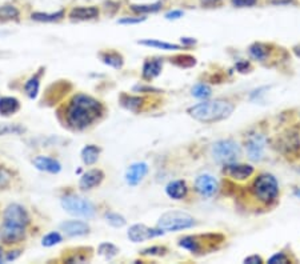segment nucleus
Listing matches in <instances>:
<instances>
[{
	"mask_svg": "<svg viewBox=\"0 0 300 264\" xmlns=\"http://www.w3.org/2000/svg\"><path fill=\"white\" fill-rule=\"evenodd\" d=\"M163 233H164V231L160 228H150L144 224H134L128 229V238H130L131 242L140 243L148 240V239L161 236Z\"/></svg>",
	"mask_w": 300,
	"mask_h": 264,
	"instance_id": "6e6552de",
	"label": "nucleus"
},
{
	"mask_svg": "<svg viewBox=\"0 0 300 264\" xmlns=\"http://www.w3.org/2000/svg\"><path fill=\"white\" fill-rule=\"evenodd\" d=\"M223 0H200V3L201 5H204V7H215V5H219L222 3Z\"/></svg>",
	"mask_w": 300,
	"mask_h": 264,
	"instance_id": "c03bdc74",
	"label": "nucleus"
},
{
	"mask_svg": "<svg viewBox=\"0 0 300 264\" xmlns=\"http://www.w3.org/2000/svg\"><path fill=\"white\" fill-rule=\"evenodd\" d=\"M61 242V236L59 232H50L48 235H46L42 240V244L44 247H52L55 244H59Z\"/></svg>",
	"mask_w": 300,
	"mask_h": 264,
	"instance_id": "f704fd0d",
	"label": "nucleus"
},
{
	"mask_svg": "<svg viewBox=\"0 0 300 264\" xmlns=\"http://www.w3.org/2000/svg\"><path fill=\"white\" fill-rule=\"evenodd\" d=\"M161 5H163L161 1H156L152 4H132L131 11L135 13H152L157 12L161 8Z\"/></svg>",
	"mask_w": 300,
	"mask_h": 264,
	"instance_id": "cd10ccee",
	"label": "nucleus"
},
{
	"mask_svg": "<svg viewBox=\"0 0 300 264\" xmlns=\"http://www.w3.org/2000/svg\"><path fill=\"white\" fill-rule=\"evenodd\" d=\"M182 44H184V45H194V44H196V40L192 39V38H182Z\"/></svg>",
	"mask_w": 300,
	"mask_h": 264,
	"instance_id": "09e8293b",
	"label": "nucleus"
},
{
	"mask_svg": "<svg viewBox=\"0 0 300 264\" xmlns=\"http://www.w3.org/2000/svg\"><path fill=\"white\" fill-rule=\"evenodd\" d=\"M3 262H5V260H4V256H3V248L0 247V263H3Z\"/></svg>",
	"mask_w": 300,
	"mask_h": 264,
	"instance_id": "3c124183",
	"label": "nucleus"
},
{
	"mask_svg": "<svg viewBox=\"0 0 300 264\" xmlns=\"http://www.w3.org/2000/svg\"><path fill=\"white\" fill-rule=\"evenodd\" d=\"M20 110V103L16 97L3 96L0 97V115L1 116H11Z\"/></svg>",
	"mask_w": 300,
	"mask_h": 264,
	"instance_id": "6ab92c4d",
	"label": "nucleus"
},
{
	"mask_svg": "<svg viewBox=\"0 0 300 264\" xmlns=\"http://www.w3.org/2000/svg\"><path fill=\"white\" fill-rule=\"evenodd\" d=\"M61 207L72 216L79 218H94L95 216V206L86 198L78 195H65L61 198Z\"/></svg>",
	"mask_w": 300,
	"mask_h": 264,
	"instance_id": "423d86ee",
	"label": "nucleus"
},
{
	"mask_svg": "<svg viewBox=\"0 0 300 264\" xmlns=\"http://www.w3.org/2000/svg\"><path fill=\"white\" fill-rule=\"evenodd\" d=\"M295 196L300 198V189H296V191H295Z\"/></svg>",
	"mask_w": 300,
	"mask_h": 264,
	"instance_id": "603ef678",
	"label": "nucleus"
},
{
	"mask_svg": "<svg viewBox=\"0 0 300 264\" xmlns=\"http://www.w3.org/2000/svg\"><path fill=\"white\" fill-rule=\"evenodd\" d=\"M134 89H135V91H147V92H151V91H156V92H159V89H156V88L143 87V86H136V87H134Z\"/></svg>",
	"mask_w": 300,
	"mask_h": 264,
	"instance_id": "49530a36",
	"label": "nucleus"
},
{
	"mask_svg": "<svg viewBox=\"0 0 300 264\" xmlns=\"http://www.w3.org/2000/svg\"><path fill=\"white\" fill-rule=\"evenodd\" d=\"M142 45H147V47H153V48L164 49V51H174V49H180V45L172 43H165V42H160V40L155 39H146L138 42Z\"/></svg>",
	"mask_w": 300,
	"mask_h": 264,
	"instance_id": "bb28decb",
	"label": "nucleus"
},
{
	"mask_svg": "<svg viewBox=\"0 0 300 264\" xmlns=\"http://www.w3.org/2000/svg\"><path fill=\"white\" fill-rule=\"evenodd\" d=\"M119 8H120V4H119V3H115V1H105L104 3L105 12H107L108 9H111V11H109V15H112V13L116 12Z\"/></svg>",
	"mask_w": 300,
	"mask_h": 264,
	"instance_id": "79ce46f5",
	"label": "nucleus"
},
{
	"mask_svg": "<svg viewBox=\"0 0 300 264\" xmlns=\"http://www.w3.org/2000/svg\"><path fill=\"white\" fill-rule=\"evenodd\" d=\"M32 163L39 171L48 172V174H57L61 170L60 163L56 159L50 158V156H38V158L34 159Z\"/></svg>",
	"mask_w": 300,
	"mask_h": 264,
	"instance_id": "2eb2a0df",
	"label": "nucleus"
},
{
	"mask_svg": "<svg viewBox=\"0 0 300 264\" xmlns=\"http://www.w3.org/2000/svg\"><path fill=\"white\" fill-rule=\"evenodd\" d=\"M19 9L12 4L0 5V22H8V20H18Z\"/></svg>",
	"mask_w": 300,
	"mask_h": 264,
	"instance_id": "a878e982",
	"label": "nucleus"
},
{
	"mask_svg": "<svg viewBox=\"0 0 300 264\" xmlns=\"http://www.w3.org/2000/svg\"><path fill=\"white\" fill-rule=\"evenodd\" d=\"M271 3L275 5H283V4H290L292 3V0H271Z\"/></svg>",
	"mask_w": 300,
	"mask_h": 264,
	"instance_id": "8fccbe9b",
	"label": "nucleus"
},
{
	"mask_svg": "<svg viewBox=\"0 0 300 264\" xmlns=\"http://www.w3.org/2000/svg\"><path fill=\"white\" fill-rule=\"evenodd\" d=\"M59 228L67 235V236H83V235H87L90 232V225L84 221L80 220H70V221H64L59 225Z\"/></svg>",
	"mask_w": 300,
	"mask_h": 264,
	"instance_id": "f8f14e48",
	"label": "nucleus"
},
{
	"mask_svg": "<svg viewBox=\"0 0 300 264\" xmlns=\"http://www.w3.org/2000/svg\"><path fill=\"white\" fill-rule=\"evenodd\" d=\"M103 179H104V172L101 170H91V171L86 172L80 177L79 187L84 189V191L86 189H92L94 187H98L103 181Z\"/></svg>",
	"mask_w": 300,
	"mask_h": 264,
	"instance_id": "4468645a",
	"label": "nucleus"
},
{
	"mask_svg": "<svg viewBox=\"0 0 300 264\" xmlns=\"http://www.w3.org/2000/svg\"><path fill=\"white\" fill-rule=\"evenodd\" d=\"M195 225V219L187 212L170 211L160 216L157 221V228L163 231H182V229L191 228Z\"/></svg>",
	"mask_w": 300,
	"mask_h": 264,
	"instance_id": "39448f33",
	"label": "nucleus"
},
{
	"mask_svg": "<svg viewBox=\"0 0 300 264\" xmlns=\"http://www.w3.org/2000/svg\"><path fill=\"white\" fill-rule=\"evenodd\" d=\"M43 74V70H40V72H38L36 75L31 76L30 79L27 80V83L24 84V91H26L27 96L30 99H35L39 93V88H40V76Z\"/></svg>",
	"mask_w": 300,
	"mask_h": 264,
	"instance_id": "412c9836",
	"label": "nucleus"
},
{
	"mask_svg": "<svg viewBox=\"0 0 300 264\" xmlns=\"http://www.w3.org/2000/svg\"><path fill=\"white\" fill-rule=\"evenodd\" d=\"M265 137L260 133H255L252 136L250 137L247 140V152H248V158L253 160V162H257L263 158L264 155V148H265Z\"/></svg>",
	"mask_w": 300,
	"mask_h": 264,
	"instance_id": "9b49d317",
	"label": "nucleus"
},
{
	"mask_svg": "<svg viewBox=\"0 0 300 264\" xmlns=\"http://www.w3.org/2000/svg\"><path fill=\"white\" fill-rule=\"evenodd\" d=\"M99 16V8L95 5L88 7H75L71 9L70 18L72 20H92Z\"/></svg>",
	"mask_w": 300,
	"mask_h": 264,
	"instance_id": "dca6fc26",
	"label": "nucleus"
},
{
	"mask_svg": "<svg viewBox=\"0 0 300 264\" xmlns=\"http://www.w3.org/2000/svg\"><path fill=\"white\" fill-rule=\"evenodd\" d=\"M192 95L198 99H208L212 95V91H211V87L207 84L199 83L192 88Z\"/></svg>",
	"mask_w": 300,
	"mask_h": 264,
	"instance_id": "473e14b6",
	"label": "nucleus"
},
{
	"mask_svg": "<svg viewBox=\"0 0 300 264\" xmlns=\"http://www.w3.org/2000/svg\"><path fill=\"white\" fill-rule=\"evenodd\" d=\"M164 252H165L164 247L155 246V247H150V248H146V250H143V251H142V255H144V256H153V255L161 256V255H164Z\"/></svg>",
	"mask_w": 300,
	"mask_h": 264,
	"instance_id": "e433bc0d",
	"label": "nucleus"
},
{
	"mask_svg": "<svg viewBox=\"0 0 300 264\" xmlns=\"http://www.w3.org/2000/svg\"><path fill=\"white\" fill-rule=\"evenodd\" d=\"M99 155H100L99 147H96V145L94 144H90L83 148L80 156H82L83 163L87 164V166H91V164H95L96 162H98Z\"/></svg>",
	"mask_w": 300,
	"mask_h": 264,
	"instance_id": "5701e85b",
	"label": "nucleus"
},
{
	"mask_svg": "<svg viewBox=\"0 0 300 264\" xmlns=\"http://www.w3.org/2000/svg\"><path fill=\"white\" fill-rule=\"evenodd\" d=\"M11 183V174L5 168L0 167V189L7 188Z\"/></svg>",
	"mask_w": 300,
	"mask_h": 264,
	"instance_id": "c9c22d12",
	"label": "nucleus"
},
{
	"mask_svg": "<svg viewBox=\"0 0 300 264\" xmlns=\"http://www.w3.org/2000/svg\"><path fill=\"white\" fill-rule=\"evenodd\" d=\"M234 112V104L227 100H211L199 103L188 108V114L194 119L203 123H215L230 118Z\"/></svg>",
	"mask_w": 300,
	"mask_h": 264,
	"instance_id": "7ed1b4c3",
	"label": "nucleus"
},
{
	"mask_svg": "<svg viewBox=\"0 0 300 264\" xmlns=\"http://www.w3.org/2000/svg\"><path fill=\"white\" fill-rule=\"evenodd\" d=\"M104 219L107 220V223L111 224L115 228H120L123 225L126 224V219H124V216L119 215L116 212H108V214H105Z\"/></svg>",
	"mask_w": 300,
	"mask_h": 264,
	"instance_id": "72a5a7b5",
	"label": "nucleus"
},
{
	"mask_svg": "<svg viewBox=\"0 0 300 264\" xmlns=\"http://www.w3.org/2000/svg\"><path fill=\"white\" fill-rule=\"evenodd\" d=\"M224 174L228 177L234 179V180H246L248 177H251L253 174L252 166L248 164H238V163H230L224 164Z\"/></svg>",
	"mask_w": 300,
	"mask_h": 264,
	"instance_id": "9d476101",
	"label": "nucleus"
},
{
	"mask_svg": "<svg viewBox=\"0 0 300 264\" xmlns=\"http://www.w3.org/2000/svg\"><path fill=\"white\" fill-rule=\"evenodd\" d=\"M99 57L101 62L107 66L112 67L115 70H120L124 64V59L119 52L115 51H107V52H100Z\"/></svg>",
	"mask_w": 300,
	"mask_h": 264,
	"instance_id": "aec40b11",
	"label": "nucleus"
},
{
	"mask_svg": "<svg viewBox=\"0 0 300 264\" xmlns=\"http://www.w3.org/2000/svg\"><path fill=\"white\" fill-rule=\"evenodd\" d=\"M257 0H231V4L238 8H244V7H253L256 4Z\"/></svg>",
	"mask_w": 300,
	"mask_h": 264,
	"instance_id": "4c0bfd02",
	"label": "nucleus"
},
{
	"mask_svg": "<svg viewBox=\"0 0 300 264\" xmlns=\"http://www.w3.org/2000/svg\"><path fill=\"white\" fill-rule=\"evenodd\" d=\"M30 223V216L26 208L20 204H9L3 214V224L0 225V239L5 244L22 242L26 235V227Z\"/></svg>",
	"mask_w": 300,
	"mask_h": 264,
	"instance_id": "f03ea898",
	"label": "nucleus"
},
{
	"mask_svg": "<svg viewBox=\"0 0 300 264\" xmlns=\"http://www.w3.org/2000/svg\"><path fill=\"white\" fill-rule=\"evenodd\" d=\"M63 16H64V11H63V9L52 13H44V12L31 13V19H32V20H35V22H42V23L57 22V20H60Z\"/></svg>",
	"mask_w": 300,
	"mask_h": 264,
	"instance_id": "b1692460",
	"label": "nucleus"
},
{
	"mask_svg": "<svg viewBox=\"0 0 300 264\" xmlns=\"http://www.w3.org/2000/svg\"><path fill=\"white\" fill-rule=\"evenodd\" d=\"M252 194L259 202L264 204H270L278 198L279 184L278 180L270 174H261L253 180L252 183Z\"/></svg>",
	"mask_w": 300,
	"mask_h": 264,
	"instance_id": "20e7f679",
	"label": "nucleus"
},
{
	"mask_svg": "<svg viewBox=\"0 0 300 264\" xmlns=\"http://www.w3.org/2000/svg\"><path fill=\"white\" fill-rule=\"evenodd\" d=\"M248 67H250V64H248L247 62H239L236 64V68H238L240 72H246V71L248 70Z\"/></svg>",
	"mask_w": 300,
	"mask_h": 264,
	"instance_id": "de8ad7c7",
	"label": "nucleus"
},
{
	"mask_svg": "<svg viewBox=\"0 0 300 264\" xmlns=\"http://www.w3.org/2000/svg\"><path fill=\"white\" fill-rule=\"evenodd\" d=\"M161 68H163V60L161 59H150L143 64L142 76L144 80H152L156 76L160 75Z\"/></svg>",
	"mask_w": 300,
	"mask_h": 264,
	"instance_id": "f3484780",
	"label": "nucleus"
},
{
	"mask_svg": "<svg viewBox=\"0 0 300 264\" xmlns=\"http://www.w3.org/2000/svg\"><path fill=\"white\" fill-rule=\"evenodd\" d=\"M244 263L259 264V263H263V259H261L260 256L252 255V256H248V258H246V259H244Z\"/></svg>",
	"mask_w": 300,
	"mask_h": 264,
	"instance_id": "37998d69",
	"label": "nucleus"
},
{
	"mask_svg": "<svg viewBox=\"0 0 300 264\" xmlns=\"http://www.w3.org/2000/svg\"><path fill=\"white\" fill-rule=\"evenodd\" d=\"M103 114V106L95 97L76 93L65 108V122L74 130L82 131L92 126Z\"/></svg>",
	"mask_w": 300,
	"mask_h": 264,
	"instance_id": "f257e3e1",
	"label": "nucleus"
},
{
	"mask_svg": "<svg viewBox=\"0 0 300 264\" xmlns=\"http://www.w3.org/2000/svg\"><path fill=\"white\" fill-rule=\"evenodd\" d=\"M24 131H26V128L20 124H0V136H3V135H22Z\"/></svg>",
	"mask_w": 300,
	"mask_h": 264,
	"instance_id": "c85d7f7f",
	"label": "nucleus"
},
{
	"mask_svg": "<svg viewBox=\"0 0 300 264\" xmlns=\"http://www.w3.org/2000/svg\"><path fill=\"white\" fill-rule=\"evenodd\" d=\"M165 192L170 196L171 199L175 200H182L187 196L188 187L186 184V181L183 180H174L167 184L165 187Z\"/></svg>",
	"mask_w": 300,
	"mask_h": 264,
	"instance_id": "a211bd4d",
	"label": "nucleus"
},
{
	"mask_svg": "<svg viewBox=\"0 0 300 264\" xmlns=\"http://www.w3.org/2000/svg\"><path fill=\"white\" fill-rule=\"evenodd\" d=\"M270 264H276V263H288V258L283 252H279L276 255H274L272 258H270L268 260Z\"/></svg>",
	"mask_w": 300,
	"mask_h": 264,
	"instance_id": "58836bf2",
	"label": "nucleus"
},
{
	"mask_svg": "<svg viewBox=\"0 0 300 264\" xmlns=\"http://www.w3.org/2000/svg\"><path fill=\"white\" fill-rule=\"evenodd\" d=\"M143 101L144 99L140 96H132V95H126V93H123L120 96L122 106L127 110L132 111V112H138L143 106Z\"/></svg>",
	"mask_w": 300,
	"mask_h": 264,
	"instance_id": "4be33fe9",
	"label": "nucleus"
},
{
	"mask_svg": "<svg viewBox=\"0 0 300 264\" xmlns=\"http://www.w3.org/2000/svg\"><path fill=\"white\" fill-rule=\"evenodd\" d=\"M146 20V18H123L118 20L119 24H138Z\"/></svg>",
	"mask_w": 300,
	"mask_h": 264,
	"instance_id": "a19ab883",
	"label": "nucleus"
},
{
	"mask_svg": "<svg viewBox=\"0 0 300 264\" xmlns=\"http://www.w3.org/2000/svg\"><path fill=\"white\" fill-rule=\"evenodd\" d=\"M98 252H99V255L104 256L105 259H112L113 256L118 255L119 248L112 243H101Z\"/></svg>",
	"mask_w": 300,
	"mask_h": 264,
	"instance_id": "7c9ffc66",
	"label": "nucleus"
},
{
	"mask_svg": "<svg viewBox=\"0 0 300 264\" xmlns=\"http://www.w3.org/2000/svg\"><path fill=\"white\" fill-rule=\"evenodd\" d=\"M148 166L146 163H134L126 172V181L130 185H138L147 175Z\"/></svg>",
	"mask_w": 300,
	"mask_h": 264,
	"instance_id": "ddd939ff",
	"label": "nucleus"
},
{
	"mask_svg": "<svg viewBox=\"0 0 300 264\" xmlns=\"http://www.w3.org/2000/svg\"><path fill=\"white\" fill-rule=\"evenodd\" d=\"M20 250H16V251H11L9 254H7V256L4 258L5 262H11V260H15L18 259L19 256H20Z\"/></svg>",
	"mask_w": 300,
	"mask_h": 264,
	"instance_id": "a18cd8bd",
	"label": "nucleus"
},
{
	"mask_svg": "<svg viewBox=\"0 0 300 264\" xmlns=\"http://www.w3.org/2000/svg\"><path fill=\"white\" fill-rule=\"evenodd\" d=\"M183 15H184V12H183L182 9H174V11H170V12L165 13L164 18L167 20H176V19L183 18Z\"/></svg>",
	"mask_w": 300,
	"mask_h": 264,
	"instance_id": "ea45409f",
	"label": "nucleus"
},
{
	"mask_svg": "<svg viewBox=\"0 0 300 264\" xmlns=\"http://www.w3.org/2000/svg\"><path fill=\"white\" fill-rule=\"evenodd\" d=\"M213 159L222 164H230V163H236L238 159L242 155V150H240L239 144L235 140H219L215 144H212L211 148Z\"/></svg>",
	"mask_w": 300,
	"mask_h": 264,
	"instance_id": "0eeeda50",
	"label": "nucleus"
},
{
	"mask_svg": "<svg viewBox=\"0 0 300 264\" xmlns=\"http://www.w3.org/2000/svg\"><path fill=\"white\" fill-rule=\"evenodd\" d=\"M218 180L211 175H200L195 180L196 192L203 198H211L218 192Z\"/></svg>",
	"mask_w": 300,
	"mask_h": 264,
	"instance_id": "1a4fd4ad",
	"label": "nucleus"
},
{
	"mask_svg": "<svg viewBox=\"0 0 300 264\" xmlns=\"http://www.w3.org/2000/svg\"><path fill=\"white\" fill-rule=\"evenodd\" d=\"M248 52H250L251 57H253L255 60L264 62L265 59L268 57V55H270V49L263 43H253L250 47V49H248Z\"/></svg>",
	"mask_w": 300,
	"mask_h": 264,
	"instance_id": "393cba45",
	"label": "nucleus"
},
{
	"mask_svg": "<svg viewBox=\"0 0 300 264\" xmlns=\"http://www.w3.org/2000/svg\"><path fill=\"white\" fill-rule=\"evenodd\" d=\"M179 246L191 252H199L200 250H201L200 243L198 242V239H196L195 236H186V238L180 239V240H179Z\"/></svg>",
	"mask_w": 300,
	"mask_h": 264,
	"instance_id": "c756f323",
	"label": "nucleus"
},
{
	"mask_svg": "<svg viewBox=\"0 0 300 264\" xmlns=\"http://www.w3.org/2000/svg\"><path fill=\"white\" fill-rule=\"evenodd\" d=\"M171 62L180 68H191L196 64V59L191 55H179V56L174 57Z\"/></svg>",
	"mask_w": 300,
	"mask_h": 264,
	"instance_id": "2f4dec72",
	"label": "nucleus"
}]
</instances>
